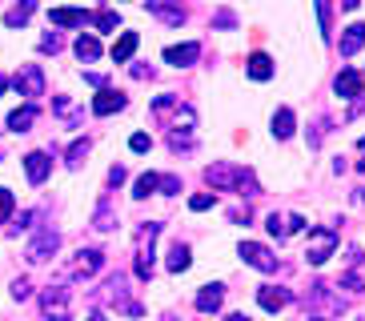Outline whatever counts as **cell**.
Here are the masks:
<instances>
[{"mask_svg":"<svg viewBox=\"0 0 365 321\" xmlns=\"http://www.w3.org/2000/svg\"><path fill=\"white\" fill-rule=\"evenodd\" d=\"M337 249V229L333 225H313L309 229V241H305V257H309V265H325Z\"/></svg>","mask_w":365,"mask_h":321,"instance_id":"6da1fadb","label":"cell"},{"mask_svg":"<svg viewBox=\"0 0 365 321\" xmlns=\"http://www.w3.org/2000/svg\"><path fill=\"white\" fill-rule=\"evenodd\" d=\"M41 313L44 321H73V305H68V289L53 285L41 293Z\"/></svg>","mask_w":365,"mask_h":321,"instance_id":"7a4b0ae2","label":"cell"},{"mask_svg":"<svg viewBox=\"0 0 365 321\" xmlns=\"http://www.w3.org/2000/svg\"><path fill=\"white\" fill-rule=\"evenodd\" d=\"M12 85L21 88V96L36 101V96H44V68H41V64H21L16 76H12Z\"/></svg>","mask_w":365,"mask_h":321,"instance_id":"3957f363","label":"cell"},{"mask_svg":"<svg viewBox=\"0 0 365 321\" xmlns=\"http://www.w3.org/2000/svg\"><path fill=\"white\" fill-rule=\"evenodd\" d=\"M157 233H161V225H145L140 229V245H137V277H145L149 281V273H153V241H157Z\"/></svg>","mask_w":365,"mask_h":321,"instance_id":"277c9868","label":"cell"},{"mask_svg":"<svg viewBox=\"0 0 365 321\" xmlns=\"http://www.w3.org/2000/svg\"><path fill=\"white\" fill-rule=\"evenodd\" d=\"M361 88H365V76L357 73V68H341V73H337V81H333V93L341 96V101L361 96Z\"/></svg>","mask_w":365,"mask_h":321,"instance_id":"5b68a950","label":"cell"},{"mask_svg":"<svg viewBox=\"0 0 365 321\" xmlns=\"http://www.w3.org/2000/svg\"><path fill=\"white\" fill-rule=\"evenodd\" d=\"M241 257H245L253 269H261V273H269V269H277V257L269 253L265 245H257V241H241Z\"/></svg>","mask_w":365,"mask_h":321,"instance_id":"8992f818","label":"cell"},{"mask_svg":"<svg viewBox=\"0 0 365 321\" xmlns=\"http://www.w3.org/2000/svg\"><path fill=\"white\" fill-rule=\"evenodd\" d=\"M48 173H53V160H48V153H29V157H24V177H29V181L33 185H44L48 181Z\"/></svg>","mask_w":365,"mask_h":321,"instance_id":"52a82bcc","label":"cell"},{"mask_svg":"<svg viewBox=\"0 0 365 321\" xmlns=\"http://www.w3.org/2000/svg\"><path fill=\"white\" fill-rule=\"evenodd\" d=\"M56 245H61V233H56V229H44L41 237H36L33 245H29V261H48V257L56 253Z\"/></svg>","mask_w":365,"mask_h":321,"instance_id":"ba28073f","label":"cell"},{"mask_svg":"<svg viewBox=\"0 0 365 321\" xmlns=\"http://www.w3.org/2000/svg\"><path fill=\"white\" fill-rule=\"evenodd\" d=\"M197 56H201V44H197V41H189V44H169V49H165V61H169L173 68H189Z\"/></svg>","mask_w":365,"mask_h":321,"instance_id":"9c48e42d","label":"cell"},{"mask_svg":"<svg viewBox=\"0 0 365 321\" xmlns=\"http://www.w3.org/2000/svg\"><path fill=\"white\" fill-rule=\"evenodd\" d=\"M237 165H229V160H221V165H209V173H205V177H209V185H213V189H237Z\"/></svg>","mask_w":365,"mask_h":321,"instance_id":"30bf717a","label":"cell"},{"mask_svg":"<svg viewBox=\"0 0 365 321\" xmlns=\"http://www.w3.org/2000/svg\"><path fill=\"white\" fill-rule=\"evenodd\" d=\"M48 21L61 24V29H81V24L93 21V12H85V9H48Z\"/></svg>","mask_w":365,"mask_h":321,"instance_id":"8fae6325","label":"cell"},{"mask_svg":"<svg viewBox=\"0 0 365 321\" xmlns=\"http://www.w3.org/2000/svg\"><path fill=\"white\" fill-rule=\"evenodd\" d=\"M97 269H105V253L101 249H81L73 261V273H81V277H93Z\"/></svg>","mask_w":365,"mask_h":321,"instance_id":"7c38bea8","label":"cell"},{"mask_svg":"<svg viewBox=\"0 0 365 321\" xmlns=\"http://www.w3.org/2000/svg\"><path fill=\"white\" fill-rule=\"evenodd\" d=\"M120 108H125V93H117V88H101V96L93 101V113H97V117L120 113Z\"/></svg>","mask_w":365,"mask_h":321,"instance_id":"4fadbf2b","label":"cell"},{"mask_svg":"<svg viewBox=\"0 0 365 321\" xmlns=\"http://www.w3.org/2000/svg\"><path fill=\"white\" fill-rule=\"evenodd\" d=\"M73 53H76V61L93 64V61H101V41L97 36H88V32H81V36L73 41Z\"/></svg>","mask_w":365,"mask_h":321,"instance_id":"5bb4252c","label":"cell"},{"mask_svg":"<svg viewBox=\"0 0 365 321\" xmlns=\"http://www.w3.org/2000/svg\"><path fill=\"white\" fill-rule=\"evenodd\" d=\"M257 301H261V310L277 313V310H285V301H289V289H273V285H265V289L257 293Z\"/></svg>","mask_w":365,"mask_h":321,"instance_id":"9a60e30c","label":"cell"},{"mask_svg":"<svg viewBox=\"0 0 365 321\" xmlns=\"http://www.w3.org/2000/svg\"><path fill=\"white\" fill-rule=\"evenodd\" d=\"M221 297H225V289H221V285H205L201 293H197V310H201V313H217V310H221Z\"/></svg>","mask_w":365,"mask_h":321,"instance_id":"2e32d148","label":"cell"},{"mask_svg":"<svg viewBox=\"0 0 365 321\" xmlns=\"http://www.w3.org/2000/svg\"><path fill=\"white\" fill-rule=\"evenodd\" d=\"M33 12H36V0H21V4H12V9L4 12V24H9V29H21V24H29Z\"/></svg>","mask_w":365,"mask_h":321,"instance_id":"e0dca14e","label":"cell"},{"mask_svg":"<svg viewBox=\"0 0 365 321\" xmlns=\"http://www.w3.org/2000/svg\"><path fill=\"white\" fill-rule=\"evenodd\" d=\"M137 44H140L137 32H120V41L113 44V64H125L133 53H137Z\"/></svg>","mask_w":365,"mask_h":321,"instance_id":"ac0fdd59","label":"cell"},{"mask_svg":"<svg viewBox=\"0 0 365 321\" xmlns=\"http://www.w3.org/2000/svg\"><path fill=\"white\" fill-rule=\"evenodd\" d=\"M165 265H169L173 273H185V269H189V245H185V241H173L169 253H165Z\"/></svg>","mask_w":365,"mask_h":321,"instance_id":"d6986e66","label":"cell"},{"mask_svg":"<svg viewBox=\"0 0 365 321\" xmlns=\"http://www.w3.org/2000/svg\"><path fill=\"white\" fill-rule=\"evenodd\" d=\"M293 128H297V117H293V108H277V117H273V137L277 141H289Z\"/></svg>","mask_w":365,"mask_h":321,"instance_id":"ffe728a7","label":"cell"},{"mask_svg":"<svg viewBox=\"0 0 365 321\" xmlns=\"http://www.w3.org/2000/svg\"><path fill=\"white\" fill-rule=\"evenodd\" d=\"M357 49H365V24H349L345 36H341V53L345 56H354Z\"/></svg>","mask_w":365,"mask_h":321,"instance_id":"44dd1931","label":"cell"},{"mask_svg":"<svg viewBox=\"0 0 365 321\" xmlns=\"http://www.w3.org/2000/svg\"><path fill=\"white\" fill-rule=\"evenodd\" d=\"M33 121H36V105H24V108H16V113L9 117V128H12V133H29Z\"/></svg>","mask_w":365,"mask_h":321,"instance_id":"7402d4cb","label":"cell"},{"mask_svg":"<svg viewBox=\"0 0 365 321\" xmlns=\"http://www.w3.org/2000/svg\"><path fill=\"white\" fill-rule=\"evenodd\" d=\"M249 76H253V81H269V76H273V61H269L265 53H253L249 56Z\"/></svg>","mask_w":365,"mask_h":321,"instance_id":"603a6c76","label":"cell"},{"mask_svg":"<svg viewBox=\"0 0 365 321\" xmlns=\"http://www.w3.org/2000/svg\"><path fill=\"white\" fill-rule=\"evenodd\" d=\"M149 9L161 16L165 24H185V12L177 9V4H161V0H149Z\"/></svg>","mask_w":365,"mask_h":321,"instance_id":"cb8c5ba5","label":"cell"},{"mask_svg":"<svg viewBox=\"0 0 365 321\" xmlns=\"http://www.w3.org/2000/svg\"><path fill=\"white\" fill-rule=\"evenodd\" d=\"M161 185V177L157 173H140L137 181H133V197H153V189Z\"/></svg>","mask_w":365,"mask_h":321,"instance_id":"d4e9b609","label":"cell"},{"mask_svg":"<svg viewBox=\"0 0 365 321\" xmlns=\"http://www.w3.org/2000/svg\"><path fill=\"white\" fill-rule=\"evenodd\" d=\"M93 24H97L101 32H113L120 24V16H117V9H97L93 12Z\"/></svg>","mask_w":365,"mask_h":321,"instance_id":"484cf974","label":"cell"},{"mask_svg":"<svg viewBox=\"0 0 365 321\" xmlns=\"http://www.w3.org/2000/svg\"><path fill=\"white\" fill-rule=\"evenodd\" d=\"M117 225V213L108 209V201H101V209H97V221H93V229H101V233H108Z\"/></svg>","mask_w":365,"mask_h":321,"instance_id":"4316f807","label":"cell"},{"mask_svg":"<svg viewBox=\"0 0 365 321\" xmlns=\"http://www.w3.org/2000/svg\"><path fill=\"white\" fill-rule=\"evenodd\" d=\"M85 157H88V141L68 145V165H73V169H81V165H85Z\"/></svg>","mask_w":365,"mask_h":321,"instance_id":"83f0119b","label":"cell"},{"mask_svg":"<svg viewBox=\"0 0 365 321\" xmlns=\"http://www.w3.org/2000/svg\"><path fill=\"white\" fill-rule=\"evenodd\" d=\"M317 16H322V36L329 41V32H333V12H329V0H317Z\"/></svg>","mask_w":365,"mask_h":321,"instance_id":"f1b7e54d","label":"cell"},{"mask_svg":"<svg viewBox=\"0 0 365 321\" xmlns=\"http://www.w3.org/2000/svg\"><path fill=\"white\" fill-rule=\"evenodd\" d=\"M213 205H217L213 193H197V197H189V209H193V213H205V209H213Z\"/></svg>","mask_w":365,"mask_h":321,"instance_id":"f546056e","label":"cell"},{"mask_svg":"<svg viewBox=\"0 0 365 321\" xmlns=\"http://www.w3.org/2000/svg\"><path fill=\"white\" fill-rule=\"evenodd\" d=\"M12 205H16V197H12V193L4 189V185H0V225H4V221L12 217Z\"/></svg>","mask_w":365,"mask_h":321,"instance_id":"4dcf8cb0","label":"cell"},{"mask_svg":"<svg viewBox=\"0 0 365 321\" xmlns=\"http://www.w3.org/2000/svg\"><path fill=\"white\" fill-rule=\"evenodd\" d=\"M129 149H133V153H149V149H153V137H149V133H133V137H129Z\"/></svg>","mask_w":365,"mask_h":321,"instance_id":"1f68e13d","label":"cell"},{"mask_svg":"<svg viewBox=\"0 0 365 321\" xmlns=\"http://www.w3.org/2000/svg\"><path fill=\"white\" fill-rule=\"evenodd\" d=\"M301 229H305V217H301V213H289V217H285V237H289V233H301Z\"/></svg>","mask_w":365,"mask_h":321,"instance_id":"d6a6232c","label":"cell"},{"mask_svg":"<svg viewBox=\"0 0 365 321\" xmlns=\"http://www.w3.org/2000/svg\"><path fill=\"white\" fill-rule=\"evenodd\" d=\"M265 229H269L273 237H285V221H281V217H273V213L265 217Z\"/></svg>","mask_w":365,"mask_h":321,"instance_id":"836d02e7","label":"cell"},{"mask_svg":"<svg viewBox=\"0 0 365 321\" xmlns=\"http://www.w3.org/2000/svg\"><path fill=\"white\" fill-rule=\"evenodd\" d=\"M41 49H44V53H61V36H56V32L41 36Z\"/></svg>","mask_w":365,"mask_h":321,"instance_id":"e575fe53","label":"cell"},{"mask_svg":"<svg viewBox=\"0 0 365 321\" xmlns=\"http://www.w3.org/2000/svg\"><path fill=\"white\" fill-rule=\"evenodd\" d=\"M29 289H33V285H29V277L12 281V297H16V301H24V297H29Z\"/></svg>","mask_w":365,"mask_h":321,"instance_id":"d590c367","label":"cell"},{"mask_svg":"<svg viewBox=\"0 0 365 321\" xmlns=\"http://www.w3.org/2000/svg\"><path fill=\"white\" fill-rule=\"evenodd\" d=\"M157 189H165V193H177V189H181V181H177V177H161V185H157Z\"/></svg>","mask_w":365,"mask_h":321,"instance_id":"8d00e7d4","label":"cell"},{"mask_svg":"<svg viewBox=\"0 0 365 321\" xmlns=\"http://www.w3.org/2000/svg\"><path fill=\"white\" fill-rule=\"evenodd\" d=\"M341 285H345V289H349V293H357V289H361V281H357V277H354V273H345V277H341Z\"/></svg>","mask_w":365,"mask_h":321,"instance_id":"74e56055","label":"cell"},{"mask_svg":"<svg viewBox=\"0 0 365 321\" xmlns=\"http://www.w3.org/2000/svg\"><path fill=\"white\" fill-rule=\"evenodd\" d=\"M120 181H125V169H120V165L117 169H108V185H120Z\"/></svg>","mask_w":365,"mask_h":321,"instance_id":"f35d334b","label":"cell"},{"mask_svg":"<svg viewBox=\"0 0 365 321\" xmlns=\"http://www.w3.org/2000/svg\"><path fill=\"white\" fill-rule=\"evenodd\" d=\"M357 149H361V157H365V137H361V141H357ZM357 169H361V173H365V160H357Z\"/></svg>","mask_w":365,"mask_h":321,"instance_id":"ab89813d","label":"cell"},{"mask_svg":"<svg viewBox=\"0 0 365 321\" xmlns=\"http://www.w3.org/2000/svg\"><path fill=\"white\" fill-rule=\"evenodd\" d=\"M357 4H361V0H341V9H349V12H354Z\"/></svg>","mask_w":365,"mask_h":321,"instance_id":"60d3db41","label":"cell"},{"mask_svg":"<svg viewBox=\"0 0 365 321\" xmlns=\"http://www.w3.org/2000/svg\"><path fill=\"white\" fill-rule=\"evenodd\" d=\"M225 321H249V317H245V313H229Z\"/></svg>","mask_w":365,"mask_h":321,"instance_id":"b9f144b4","label":"cell"},{"mask_svg":"<svg viewBox=\"0 0 365 321\" xmlns=\"http://www.w3.org/2000/svg\"><path fill=\"white\" fill-rule=\"evenodd\" d=\"M88 321H108V317H105V313H93V317H88Z\"/></svg>","mask_w":365,"mask_h":321,"instance_id":"7bdbcfd3","label":"cell"},{"mask_svg":"<svg viewBox=\"0 0 365 321\" xmlns=\"http://www.w3.org/2000/svg\"><path fill=\"white\" fill-rule=\"evenodd\" d=\"M4 88H9V81H4V76H0V93H4Z\"/></svg>","mask_w":365,"mask_h":321,"instance_id":"ee69618b","label":"cell"},{"mask_svg":"<svg viewBox=\"0 0 365 321\" xmlns=\"http://www.w3.org/2000/svg\"><path fill=\"white\" fill-rule=\"evenodd\" d=\"M361 197H365V189H361Z\"/></svg>","mask_w":365,"mask_h":321,"instance_id":"f6af8a7d","label":"cell"}]
</instances>
